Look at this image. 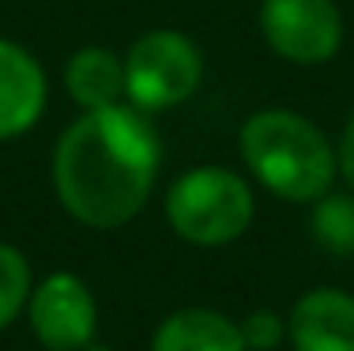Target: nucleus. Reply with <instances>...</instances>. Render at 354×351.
Instances as JSON below:
<instances>
[{"instance_id":"obj_1","label":"nucleus","mask_w":354,"mask_h":351,"mask_svg":"<svg viewBox=\"0 0 354 351\" xmlns=\"http://www.w3.org/2000/svg\"><path fill=\"white\" fill-rule=\"evenodd\" d=\"M158 136L136 106L83 110L53 152V189L91 231H117L143 212L158 178Z\"/></svg>"},{"instance_id":"obj_2","label":"nucleus","mask_w":354,"mask_h":351,"mask_svg":"<svg viewBox=\"0 0 354 351\" xmlns=\"http://www.w3.org/2000/svg\"><path fill=\"white\" fill-rule=\"evenodd\" d=\"M241 159L268 193L313 204L332 189L339 159L328 136L294 110H260L241 125Z\"/></svg>"},{"instance_id":"obj_3","label":"nucleus","mask_w":354,"mask_h":351,"mask_svg":"<svg viewBox=\"0 0 354 351\" xmlns=\"http://www.w3.org/2000/svg\"><path fill=\"white\" fill-rule=\"evenodd\" d=\"M252 215L249 181L226 166H192L166 193V223L189 246H226L249 231Z\"/></svg>"},{"instance_id":"obj_4","label":"nucleus","mask_w":354,"mask_h":351,"mask_svg":"<svg viewBox=\"0 0 354 351\" xmlns=\"http://www.w3.org/2000/svg\"><path fill=\"white\" fill-rule=\"evenodd\" d=\"M204 80L200 46L181 30H147L124 53V98L140 114H158L196 95Z\"/></svg>"},{"instance_id":"obj_5","label":"nucleus","mask_w":354,"mask_h":351,"mask_svg":"<svg viewBox=\"0 0 354 351\" xmlns=\"http://www.w3.org/2000/svg\"><path fill=\"white\" fill-rule=\"evenodd\" d=\"M264 42L294 64H324L343 46V15L335 0H264Z\"/></svg>"},{"instance_id":"obj_6","label":"nucleus","mask_w":354,"mask_h":351,"mask_svg":"<svg viewBox=\"0 0 354 351\" xmlns=\"http://www.w3.org/2000/svg\"><path fill=\"white\" fill-rule=\"evenodd\" d=\"M27 321L46 351H87L95 344L98 306L75 272H53L30 291Z\"/></svg>"},{"instance_id":"obj_7","label":"nucleus","mask_w":354,"mask_h":351,"mask_svg":"<svg viewBox=\"0 0 354 351\" xmlns=\"http://www.w3.org/2000/svg\"><path fill=\"white\" fill-rule=\"evenodd\" d=\"M286 344L294 351H354V295L313 287L286 317Z\"/></svg>"},{"instance_id":"obj_8","label":"nucleus","mask_w":354,"mask_h":351,"mask_svg":"<svg viewBox=\"0 0 354 351\" xmlns=\"http://www.w3.org/2000/svg\"><path fill=\"white\" fill-rule=\"evenodd\" d=\"M46 91L49 83L38 57L27 53L19 42L0 38V140L35 129L46 110Z\"/></svg>"},{"instance_id":"obj_9","label":"nucleus","mask_w":354,"mask_h":351,"mask_svg":"<svg viewBox=\"0 0 354 351\" xmlns=\"http://www.w3.org/2000/svg\"><path fill=\"white\" fill-rule=\"evenodd\" d=\"M151 351H249L234 317L207 310V306H185L158 321Z\"/></svg>"},{"instance_id":"obj_10","label":"nucleus","mask_w":354,"mask_h":351,"mask_svg":"<svg viewBox=\"0 0 354 351\" xmlns=\"http://www.w3.org/2000/svg\"><path fill=\"white\" fill-rule=\"evenodd\" d=\"M64 87L80 110H106L124 98V57L102 46L75 49L64 64Z\"/></svg>"},{"instance_id":"obj_11","label":"nucleus","mask_w":354,"mask_h":351,"mask_svg":"<svg viewBox=\"0 0 354 351\" xmlns=\"http://www.w3.org/2000/svg\"><path fill=\"white\" fill-rule=\"evenodd\" d=\"M313 238L320 249L335 257L354 253V193H332L328 189L320 200H313Z\"/></svg>"},{"instance_id":"obj_12","label":"nucleus","mask_w":354,"mask_h":351,"mask_svg":"<svg viewBox=\"0 0 354 351\" xmlns=\"http://www.w3.org/2000/svg\"><path fill=\"white\" fill-rule=\"evenodd\" d=\"M35 291V272L23 249L0 242V332L23 317Z\"/></svg>"},{"instance_id":"obj_13","label":"nucleus","mask_w":354,"mask_h":351,"mask_svg":"<svg viewBox=\"0 0 354 351\" xmlns=\"http://www.w3.org/2000/svg\"><path fill=\"white\" fill-rule=\"evenodd\" d=\"M238 329L249 351H275L279 344H286V321L275 310H252L238 321Z\"/></svg>"},{"instance_id":"obj_14","label":"nucleus","mask_w":354,"mask_h":351,"mask_svg":"<svg viewBox=\"0 0 354 351\" xmlns=\"http://www.w3.org/2000/svg\"><path fill=\"white\" fill-rule=\"evenodd\" d=\"M335 159H339V174L347 178V186L354 189V114H351L347 129H343V140H339V152H335Z\"/></svg>"}]
</instances>
